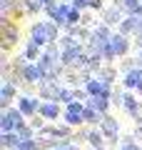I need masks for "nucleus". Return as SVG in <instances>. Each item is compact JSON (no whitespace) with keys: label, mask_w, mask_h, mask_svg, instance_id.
I'll list each match as a JSON object with an SVG mask.
<instances>
[{"label":"nucleus","mask_w":142,"mask_h":150,"mask_svg":"<svg viewBox=\"0 0 142 150\" xmlns=\"http://www.w3.org/2000/svg\"><path fill=\"white\" fill-rule=\"evenodd\" d=\"M87 108H92V110H97V112H105L107 108H110V100H107V98H90Z\"/></svg>","instance_id":"9"},{"label":"nucleus","mask_w":142,"mask_h":150,"mask_svg":"<svg viewBox=\"0 0 142 150\" xmlns=\"http://www.w3.org/2000/svg\"><path fill=\"white\" fill-rule=\"evenodd\" d=\"M90 143H92L95 148H100L102 145V133H90Z\"/></svg>","instance_id":"15"},{"label":"nucleus","mask_w":142,"mask_h":150,"mask_svg":"<svg viewBox=\"0 0 142 150\" xmlns=\"http://www.w3.org/2000/svg\"><path fill=\"white\" fill-rule=\"evenodd\" d=\"M117 18H120V8H112V10H107V13H105V23H107V25L117 23Z\"/></svg>","instance_id":"12"},{"label":"nucleus","mask_w":142,"mask_h":150,"mask_svg":"<svg viewBox=\"0 0 142 150\" xmlns=\"http://www.w3.org/2000/svg\"><path fill=\"white\" fill-rule=\"evenodd\" d=\"M18 110H20L22 115H32V112L40 110V103H37L35 98H20V103H18Z\"/></svg>","instance_id":"7"},{"label":"nucleus","mask_w":142,"mask_h":150,"mask_svg":"<svg viewBox=\"0 0 142 150\" xmlns=\"http://www.w3.org/2000/svg\"><path fill=\"white\" fill-rule=\"evenodd\" d=\"M90 5V0H72V8L75 10H82V8H87Z\"/></svg>","instance_id":"16"},{"label":"nucleus","mask_w":142,"mask_h":150,"mask_svg":"<svg viewBox=\"0 0 142 150\" xmlns=\"http://www.w3.org/2000/svg\"><path fill=\"white\" fill-rule=\"evenodd\" d=\"M65 120H67L70 125H80V123L85 120V105H82V103H77V100H75L72 105H67Z\"/></svg>","instance_id":"3"},{"label":"nucleus","mask_w":142,"mask_h":150,"mask_svg":"<svg viewBox=\"0 0 142 150\" xmlns=\"http://www.w3.org/2000/svg\"><path fill=\"white\" fill-rule=\"evenodd\" d=\"M140 83H142V70H140V68L125 75V85H127V88H140Z\"/></svg>","instance_id":"10"},{"label":"nucleus","mask_w":142,"mask_h":150,"mask_svg":"<svg viewBox=\"0 0 142 150\" xmlns=\"http://www.w3.org/2000/svg\"><path fill=\"white\" fill-rule=\"evenodd\" d=\"M85 120H87V123H102V120H100V112L92 110V108H87V105H85Z\"/></svg>","instance_id":"11"},{"label":"nucleus","mask_w":142,"mask_h":150,"mask_svg":"<svg viewBox=\"0 0 142 150\" xmlns=\"http://www.w3.org/2000/svg\"><path fill=\"white\" fill-rule=\"evenodd\" d=\"M90 8H95V10H102V0H90Z\"/></svg>","instance_id":"17"},{"label":"nucleus","mask_w":142,"mask_h":150,"mask_svg":"<svg viewBox=\"0 0 142 150\" xmlns=\"http://www.w3.org/2000/svg\"><path fill=\"white\" fill-rule=\"evenodd\" d=\"M95 150H105V148H95Z\"/></svg>","instance_id":"18"},{"label":"nucleus","mask_w":142,"mask_h":150,"mask_svg":"<svg viewBox=\"0 0 142 150\" xmlns=\"http://www.w3.org/2000/svg\"><path fill=\"white\" fill-rule=\"evenodd\" d=\"M37 48H40V45H37V43H32V40H30V43H27V50H25V58H37Z\"/></svg>","instance_id":"13"},{"label":"nucleus","mask_w":142,"mask_h":150,"mask_svg":"<svg viewBox=\"0 0 142 150\" xmlns=\"http://www.w3.org/2000/svg\"><path fill=\"white\" fill-rule=\"evenodd\" d=\"M32 43L42 45V43H50L53 45L55 40H58V25L55 23H35L32 25Z\"/></svg>","instance_id":"1"},{"label":"nucleus","mask_w":142,"mask_h":150,"mask_svg":"<svg viewBox=\"0 0 142 150\" xmlns=\"http://www.w3.org/2000/svg\"><path fill=\"white\" fill-rule=\"evenodd\" d=\"M22 80H27V83H45V75H42L40 65H25V68H22Z\"/></svg>","instance_id":"5"},{"label":"nucleus","mask_w":142,"mask_h":150,"mask_svg":"<svg viewBox=\"0 0 142 150\" xmlns=\"http://www.w3.org/2000/svg\"><path fill=\"white\" fill-rule=\"evenodd\" d=\"M0 128H3V133H18L20 128H25L22 112L13 110V108H5L3 110V118H0Z\"/></svg>","instance_id":"2"},{"label":"nucleus","mask_w":142,"mask_h":150,"mask_svg":"<svg viewBox=\"0 0 142 150\" xmlns=\"http://www.w3.org/2000/svg\"><path fill=\"white\" fill-rule=\"evenodd\" d=\"M42 115V118H47V120H53V118H58L60 115V108H58V103H40V110H37Z\"/></svg>","instance_id":"8"},{"label":"nucleus","mask_w":142,"mask_h":150,"mask_svg":"<svg viewBox=\"0 0 142 150\" xmlns=\"http://www.w3.org/2000/svg\"><path fill=\"white\" fill-rule=\"evenodd\" d=\"M100 128H102V133H105L110 140H115L117 138V130H120V123H117L115 118H110V115H105L102 123H100Z\"/></svg>","instance_id":"6"},{"label":"nucleus","mask_w":142,"mask_h":150,"mask_svg":"<svg viewBox=\"0 0 142 150\" xmlns=\"http://www.w3.org/2000/svg\"><path fill=\"white\" fill-rule=\"evenodd\" d=\"M127 48H130V40H127L125 33H117V35H112V40H110V53L115 55V58H117V55H125Z\"/></svg>","instance_id":"4"},{"label":"nucleus","mask_w":142,"mask_h":150,"mask_svg":"<svg viewBox=\"0 0 142 150\" xmlns=\"http://www.w3.org/2000/svg\"><path fill=\"white\" fill-rule=\"evenodd\" d=\"M77 23H82V20H80V10H75V8H72L70 15H67V25H77Z\"/></svg>","instance_id":"14"}]
</instances>
